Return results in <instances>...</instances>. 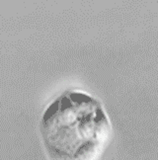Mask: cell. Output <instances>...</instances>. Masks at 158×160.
<instances>
[{
	"instance_id": "obj_1",
	"label": "cell",
	"mask_w": 158,
	"mask_h": 160,
	"mask_svg": "<svg viewBox=\"0 0 158 160\" xmlns=\"http://www.w3.org/2000/svg\"><path fill=\"white\" fill-rule=\"evenodd\" d=\"M111 131L99 101L79 89L65 90L52 100L39 124L47 160H98Z\"/></svg>"
}]
</instances>
